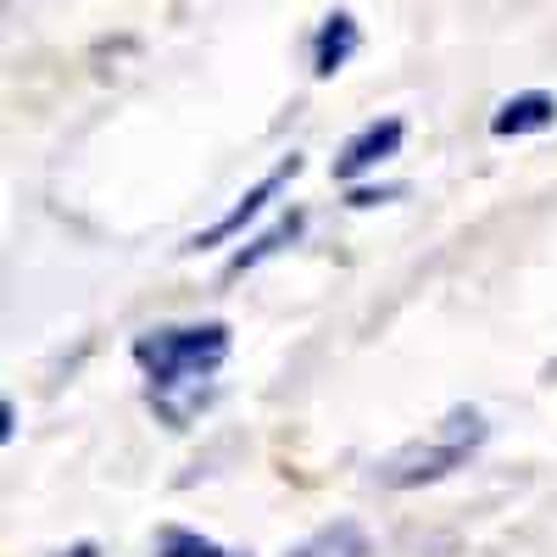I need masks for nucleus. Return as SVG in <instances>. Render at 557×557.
<instances>
[{
	"mask_svg": "<svg viewBox=\"0 0 557 557\" xmlns=\"http://www.w3.org/2000/svg\"><path fill=\"white\" fill-rule=\"evenodd\" d=\"M57 557H101V546H96V541H78V546H67V552H57Z\"/></svg>",
	"mask_w": 557,
	"mask_h": 557,
	"instance_id": "obj_12",
	"label": "nucleus"
},
{
	"mask_svg": "<svg viewBox=\"0 0 557 557\" xmlns=\"http://www.w3.org/2000/svg\"><path fill=\"white\" fill-rule=\"evenodd\" d=\"M401 139H407V123H401V117L362 123L346 146H341V157H335V178H341V184H357L362 173H374L380 162H391V157L401 151Z\"/></svg>",
	"mask_w": 557,
	"mask_h": 557,
	"instance_id": "obj_4",
	"label": "nucleus"
},
{
	"mask_svg": "<svg viewBox=\"0 0 557 557\" xmlns=\"http://www.w3.org/2000/svg\"><path fill=\"white\" fill-rule=\"evenodd\" d=\"M12 435H17V401L7 396V401H0V441L12 446Z\"/></svg>",
	"mask_w": 557,
	"mask_h": 557,
	"instance_id": "obj_10",
	"label": "nucleus"
},
{
	"mask_svg": "<svg viewBox=\"0 0 557 557\" xmlns=\"http://www.w3.org/2000/svg\"><path fill=\"white\" fill-rule=\"evenodd\" d=\"M157 557H251V552H235V546H218L196 530H184V524H168L157 535Z\"/></svg>",
	"mask_w": 557,
	"mask_h": 557,
	"instance_id": "obj_9",
	"label": "nucleus"
},
{
	"mask_svg": "<svg viewBox=\"0 0 557 557\" xmlns=\"http://www.w3.org/2000/svg\"><path fill=\"white\" fill-rule=\"evenodd\" d=\"M557 123V101L546 89H524V96H507L491 112V134L496 139H519V134H546Z\"/></svg>",
	"mask_w": 557,
	"mask_h": 557,
	"instance_id": "obj_5",
	"label": "nucleus"
},
{
	"mask_svg": "<svg viewBox=\"0 0 557 557\" xmlns=\"http://www.w3.org/2000/svg\"><path fill=\"white\" fill-rule=\"evenodd\" d=\"M485 441H491L485 412H480V407H451L430 435L396 446L380 469H374V480H380L385 491H424V485H441V480H451L457 469H469V462L485 451Z\"/></svg>",
	"mask_w": 557,
	"mask_h": 557,
	"instance_id": "obj_2",
	"label": "nucleus"
},
{
	"mask_svg": "<svg viewBox=\"0 0 557 557\" xmlns=\"http://www.w3.org/2000/svg\"><path fill=\"white\" fill-rule=\"evenodd\" d=\"M357 45H362V34H357L351 12H330V17H323V28H318V39H312V73L318 78H335L357 57Z\"/></svg>",
	"mask_w": 557,
	"mask_h": 557,
	"instance_id": "obj_6",
	"label": "nucleus"
},
{
	"mask_svg": "<svg viewBox=\"0 0 557 557\" xmlns=\"http://www.w3.org/2000/svg\"><path fill=\"white\" fill-rule=\"evenodd\" d=\"M301 228H307V218L301 212H285V218H278L273 228H268V235H257L235 262H228V273H246V268H257V262H268V257H278V251H285V240H296L301 235Z\"/></svg>",
	"mask_w": 557,
	"mask_h": 557,
	"instance_id": "obj_8",
	"label": "nucleus"
},
{
	"mask_svg": "<svg viewBox=\"0 0 557 557\" xmlns=\"http://www.w3.org/2000/svg\"><path fill=\"white\" fill-rule=\"evenodd\" d=\"M401 190H351V207H374V201H391Z\"/></svg>",
	"mask_w": 557,
	"mask_h": 557,
	"instance_id": "obj_11",
	"label": "nucleus"
},
{
	"mask_svg": "<svg viewBox=\"0 0 557 557\" xmlns=\"http://www.w3.org/2000/svg\"><path fill=\"white\" fill-rule=\"evenodd\" d=\"M285 557H374V541H368V530H362V524L335 519V524L312 530L301 546H290Z\"/></svg>",
	"mask_w": 557,
	"mask_h": 557,
	"instance_id": "obj_7",
	"label": "nucleus"
},
{
	"mask_svg": "<svg viewBox=\"0 0 557 557\" xmlns=\"http://www.w3.org/2000/svg\"><path fill=\"white\" fill-rule=\"evenodd\" d=\"M296 173H301V157H285V162H278L268 178H257L251 190H246L235 207H228V212H223L212 228H201V235L190 240V251H212V246H223V240H235V235H240V228H246L251 218H262V212H268V201H273L278 190H285V184H290Z\"/></svg>",
	"mask_w": 557,
	"mask_h": 557,
	"instance_id": "obj_3",
	"label": "nucleus"
},
{
	"mask_svg": "<svg viewBox=\"0 0 557 557\" xmlns=\"http://www.w3.org/2000/svg\"><path fill=\"white\" fill-rule=\"evenodd\" d=\"M228 323H168V330H146L134 341V362L151 380V407L162 412L168 430H184L212 396V374L228 362Z\"/></svg>",
	"mask_w": 557,
	"mask_h": 557,
	"instance_id": "obj_1",
	"label": "nucleus"
}]
</instances>
